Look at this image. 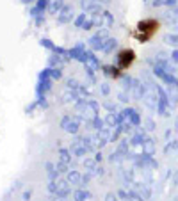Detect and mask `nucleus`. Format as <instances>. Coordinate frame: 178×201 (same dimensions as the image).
<instances>
[{
  "instance_id": "nucleus-1",
  "label": "nucleus",
  "mask_w": 178,
  "mask_h": 201,
  "mask_svg": "<svg viewBox=\"0 0 178 201\" xmlns=\"http://www.w3.org/2000/svg\"><path fill=\"white\" fill-rule=\"evenodd\" d=\"M159 27H160V23L153 18L141 20V21L137 23V29L134 30V38L137 39V41H141V43H146V41H150V39L157 34Z\"/></svg>"
},
{
  "instance_id": "nucleus-2",
  "label": "nucleus",
  "mask_w": 178,
  "mask_h": 201,
  "mask_svg": "<svg viewBox=\"0 0 178 201\" xmlns=\"http://www.w3.org/2000/svg\"><path fill=\"white\" fill-rule=\"evenodd\" d=\"M135 61V52L130 48H125L118 54V69H128Z\"/></svg>"
}]
</instances>
